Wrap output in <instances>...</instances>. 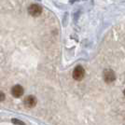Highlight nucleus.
I'll return each instance as SVG.
<instances>
[{
  "mask_svg": "<svg viewBox=\"0 0 125 125\" xmlns=\"http://www.w3.org/2000/svg\"><path fill=\"white\" fill-rule=\"evenodd\" d=\"M103 78L105 83H112L116 79V74L112 69H105L103 71Z\"/></svg>",
  "mask_w": 125,
  "mask_h": 125,
  "instance_id": "obj_2",
  "label": "nucleus"
},
{
  "mask_svg": "<svg viewBox=\"0 0 125 125\" xmlns=\"http://www.w3.org/2000/svg\"><path fill=\"white\" fill-rule=\"evenodd\" d=\"M72 77L77 81L82 80L84 77H85V70H84V68L81 65H78L77 67H75V69L73 70V73H72Z\"/></svg>",
  "mask_w": 125,
  "mask_h": 125,
  "instance_id": "obj_1",
  "label": "nucleus"
},
{
  "mask_svg": "<svg viewBox=\"0 0 125 125\" xmlns=\"http://www.w3.org/2000/svg\"><path fill=\"white\" fill-rule=\"evenodd\" d=\"M28 13L33 17H37L42 13V8L37 4H32L28 8Z\"/></svg>",
  "mask_w": 125,
  "mask_h": 125,
  "instance_id": "obj_3",
  "label": "nucleus"
},
{
  "mask_svg": "<svg viewBox=\"0 0 125 125\" xmlns=\"http://www.w3.org/2000/svg\"><path fill=\"white\" fill-rule=\"evenodd\" d=\"M6 99V95L4 93H2V92H0V101H4Z\"/></svg>",
  "mask_w": 125,
  "mask_h": 125,
  "instance_id": "obj_7",
  "label": "nucleus"
},
{
  "mask_svg": "<svg viewBox=\"0 0 125 125\" xmlns=\"http://www.w3.org/2000/svg\"><path fill=\"white\" fill-rule=\"evenodd\" d=\"M123 94H124V96H125V89H124V91H123Z\"/></svg>",
  "mask_w": 125,
  "mask_h": 125,
  "instance_id": "obj_8",
  "label": "nucleus"
},
{
  "mask_svg": "<svg viewBox=\"0 0 125 125\" xmlns=\"http://www.w3.org/2000/svg\"><path fill=\"white\" fill-rule=\"evenodd\" d=\"M23 92H24V90L21 85H14L11 88V94L16 98H20L21 96H22Z\"/></svg>",
  "mask_w": 125,
  "mask_h": 125,
  "instance_id": "obj_4",
  "label": "nucleus"
},
{
  "mask_svg": "<svg viewBox=\"0 0 125 125\" xmlns=\"http://www.w3.org/2000/svg\"><path fill=\"white\" fill-rule=\"evenodd\" d=\"M37 104V98L33 95H28L24 99V105L28 108L34 107Z\"/></svg>",
  "mask_w": 125,
  "mask_h": 125,
  "instance_id": "obj_5",
  "label": "nucleus"
},
{
  "mask_svg": "<svg viewBox=\"0 0 125 125\" xmlns=\"http://www.w3.org/2000/svg\"><path fill=\"white\" fill-rule=\"evenodd\" d=\"M11 121L13 122V124H16V125H25L22 121H21V120H17V119H12Z\"/></svg>",
  "mask_w": 125,
  "mask_h": 125,
  "instance_id": "obj_6",
  "label": "nucleus"
}]
</instances>
